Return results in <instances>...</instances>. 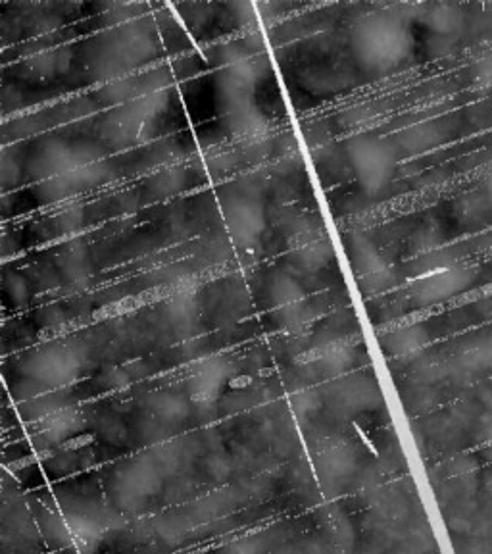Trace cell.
<instances>
[{
    "label": "cell",
    "instance_id": "13",
    "mask_svg": "<svg viewBox=\"0 0 492 554\" xmlns=\"http://www.w3.org/2000/svg\"><path fill=\"white\" fill-rule=\"evenodd\" d=\"M266 297L273 308H285L302 301V289L295 279L285 274H275L266 285Z\"/></svg>",
    "mask_w": 492,
    "mask_h": 554
},
{
    "label": "cell",
    "instance_id": "21",
    "mask_svg": "<svg viewBox=\"0 0 492 554\" xmlns=\"http://www.w3.org/2000/svg\"><path fill=\"white\" fill-rule=\"evenodd\" d=\"M477 437H479V443L483 445V449L487 451L489 456H492V414L491 412H485L481 418H479V424H477Z\"/></svg>",
    "mask_w": 492,
    "mask_h": 554
},
{
    "label": "cell",
    "instance_id": "24",
    "mask_svg": "<svg viewBox=\"0 0 492 554\" xmlns=\"http://www.w3.org/2000/svg\"><path fill=\"white\" fill-rule=\"evenodd\" d=\"M479 399H481V403L485 404L487 412H491L492 414V389H483V391H479Z\"/></svg>",
    "mask_w": 492,
    "mask_h": 554
},
{
    "label": "cell",
    "instance_id": "20",
    "mask_svg": "<svg viewBox=\"0 0 492 554\" xmlns=\"http://www.w3.org/2000/svg\"><path fill=\"white\" fill-rule=\"evenodd\" d=\"M471 79L477 87H491L492 85V52L477 58L471 66Z\"/></svg>",
    "mask_w": 492,
    "mask_h": 554
},
{
    "label": "cell",
    "instance_id": "5",
    "mask_svg": "<svg viewBox=\"0 0 492 554\" xmlns=\"http://www.w3.org/2000/svg\"><path fill=\"white\" fill-rule=\"evenodd\" d=\"M229 362L225 358H206L189 379L191 397L197 403H212L218 399L223 383L229 378Z\"/></svg>",
    "mask_w": 492,
    "mask_h": 554
},
{
    "label": "cell",
    "instance_id": "19",
    "mask_svg": "<svg viewBox=\"0 0 492 554\" xmlns=\"http://www.w3.org/2000/svg\"><path fill=\"white\" fill-rule=\"evenodd\" d=\"M81 222H83V210L77 208V206H70L64 212H60L50 222V226L56 233H72L77 227L81 226Z\"/></svg>",
    "mask_w": 492,
    "mask_h": 554
},
{
    "label": "cell",
    "instance_id": "14",
    "mask_svg": "<svg viewBox=\"0 0 492 554\" xmlns=\"http://www.w3.org/2000/svg\"><path fill=\"white\" fill-rule=\"evenodd\" d=\"M60 274L70 281H85L89 276V264H87V251L83 245H70L68 249L60 252L58 258Z\"/></svg>",
    "mask_w": 492,
    "mask_h": 554
},
{
    "label": "cell",
    "instance_id": "1",
    "mask_svg": "<svg viewBox=\"0 0 492 554\" xmlns=\"http://www.w3.org/2000/svg\"><path fill=\"white\" fill-rule=\"evenodd\" d=\"M354 47L369 70L387 72L412 52V35L398 16H373L354 31Z\"/></svg>",
    "mask_w": 492,
    "mask_h": 554
},
{
    "label": "cell",
    "instance_id": "16",
    "mask_svg": "<svg viewBox=\"0 0 492 554\" xmlns=\"http://www.w3.org/2000/svg\"><path fill=\"white\" fill-rule=\"evenodd\" d=\"M148 406L164 420H181L187 414V403L175 393H156L148 399Z\"/></svg>",
    "mask_w": 492,
    "mask_h": 554
},
{
    "label": "cell",
    "instance_id": "8",
    "mask_svg": "<svg viewBox=\"0 0 492 554\" xmlns=\"http://www.w3.org/2000/svg\"><path fill=\"white\" fill-rule=\"evenodd\" d=\"M346 252L352 262V268L360 274V277L375 276L389 270L381 254L366 235H360V233L350 235V239L346 241Z\"/></svg>",
    "mask_w": 492,
    "mask_h": 554
},
{
    "label": "cell",
    "instance_id": "4",
    "mask_svg": "<svg viewBox=\"0 0 492 554\" xmlns=\"http://www.w3.org/2000/svg\"><path fill=\"white\" fill-rule=\"evenodd\" d=\"M477 272L466 266L441 268L419 277L412 285V299L418 306H435L462 295L475 283Z\"/></svg>",
    "mask_w": 492,
    "mask_h": 554
},
{
    "label": "cell",
    "instance_id": "10",
    "mask_svg": "<svg viewBox=\"0 0 492 554\" xmlns=\"http://www.w3.org/2000/svg\"><path fill=\"white\" fill-rule=\"evenodd\" d=\"M427 329L419 324H410V326H402V328L389 331L383 339L381 345L387 353L393 356H414L418 354L425 345H427Z\"/></svg>",
    "mask_w": 492,
    "mask_h": 554
},
{
    "label": "cell",
    "instance_id": "11",
    "mask_svg": "<svg viewBox=\"0 0 492 554\" xmlns=\"http://www.w3.org/2000/svg\"><path fill=\"white\" fill-rule=\"evenodd\" d=\"M452 208L458 224L464 227H481L489 222L492 214L491 202L483 189L460 195Z\"/></svg>",
    "mask_w": 492,
    "mask_h": 554
},
{
    "label": "cell",
    "instance_id": "2",
    "mask_svg": "<svg viewBox=\"0 0 492 554\" xmlns=\"http://www.w3.org/2000/svg\"><path fill=\"white\" fill-rule=\"evenodd\" d=\"M346 154L360 185L369 195L383 191L391 183L398 162L393 143L375 135H358L346 143Z\"/></svg>",
    "mask_w": 492,
    "mask_h": 554
},
{
    "label": "cell",
    "instance_id": "15",
    "mask_svg": "<svg viewBox=\"0 0 492 554\" xmlns=\"http://www.w3.org/2000/svg\"><path fill=\"white\" fill-rule=\"evenodd\" d=\"M266 126V120L264 116L256 110V108H241V110H235L229 114V118L225 120V127L233 133V135H254L258 131H262Z\"/></svg>",
    "mask_w": 492,
    "mask_h": 554
},
{
    "label": "cell",
    "instance_id": "7",
    "mask_svg": "<svg viewBox=\"0 0 492 554\" xmlns=\"http://www.w3.org/2000/svg\"><path fill=\"white\" fill-rule=\"evenodd\" d=\"M443 137V126L439 122H419L398 131L394 147L406 154H421L435 149Z\"/></svg>",
    "mask_w": 492,
    "mask_h": 554
},
{
    "label": "cell",
    "instance_id": "12",
    "mask_svg": "<svg viewBox=\"0 0 492 554\" xmlns=\"http://www.w3.org/2000/svg\"><path fill=\"white\" fill-rule=\"evenodd\" d=\"M162 314L175 331H183L193 324V320L197 316V301L193 295H187V293L173 295L172 299L164 306Z\"/></svg>",
    "mask_w": 492,
    "mask_h": 554
},
{
    "label": "cell",
    "instance_id": "6",
    "mask_svg": "<svg viewBox=\"0 0 492 554\" xmlns=\"http://www.w3.org/2000/svg\"><path fill=\"white\" fill-rule=\"evenodd\" d=\"M27 374L41 381H64L75 370V358L64 347H50L27 362Z\"/></svg>",
    "mask_w": 492,
    "mask_h": 554
},
{
    "label": "cell",
    "instance_id": "25",
    "mask_svg": "<svg viewBox=\"0 0 492 554\" xmlns=\"http://www.w3.org/2000/svg\"><path fill=\"white\" fill-rule=\"evenodd\" d=\"M483 191H485V195H487V199H489L492 206V170L489 172L487 179H485V187H483Z\"/></svg>",
    "mask_w": 492,
    "mask_h": 554
},
{
    "label": "cell",
    "instance_id": "22",
    "mask_svg": "<svg viewBox=\"0 0 492 554\" xmlns=\"http://www.w3.org/2000/svg\"><path fill=\"white\" fill-rule=\"evenodd\" d=\"M456 49V37H441V35H433L429 39V51L433 52V56H444L448 52Z\"/></svg>",
    "mask_w": 492,
    "mask_h": 554
},
{
    "label": "cell",
    "instance_id": "3",
    "mask_svg": "<svg viewBox=\"0 0 492 554\" xmlns=\"http://www.w3.org/2000/svg\"><path fill=\"white\" fill-rule=\"evenodd\" d=\"M223 210L233 243L243 249H254L264 233V208L258 199V189L254 185L246 189L239 185L223 201Z\"/></svg>",
    "mask_w": 492,
    "mask_h": 554
},
{
    "label": "cell",
    "instance_id": "23",
    "mask_svg": "<svg viewBox=\"0 0 492 554\" xmlns=\"http://www.w3.org/2000/svg\"><path fill=\"white\" fill-rule=\"evenodd\" d=\"M471 122H475V126H489L492 122V106L491 104H477L471 110Z\"/></svg>",
    "mask_w": 492,
    "mask_h": 554
},
{
    "label": "cell",
    "instance_id": "18",
    "mask_svg": "<svg viewBox=\"0 0 492 554\" xmlns=\"http://www.w3.org/2000/svg\"><path fill=\"white\" fill-rule=\"evenodd\" d=\"M4 299L14 306H24L29 301V283L18 274L4 277Z\"/></svg>",
    "mask_w": 492,
    "mask_h": 554
},
{
    "label": "cell",
    "instance_id": "17",
    "mask_svg": "<svg viewBox=\"0 0 492 554\" xmlns=\"http://www.w3.org/2000/svg\"><path fill=\"white\" fill-rule=\"evenodd\" d=\"M185 176L181 170H164L150 181V191L158 197H168L183 187Z\"/></svg>",
    "mask_w": 492,
    "mask_h": 554
},
{
    "label": "cell",
    "instance_id": "9",
    "mask_svg": "<svg viewBox=\"0 0 492 554\" xmlns=\"http://www.w3.org/2000/svg\"><path fill=\"white\" fill-rule=\"evenodd\" d=\"M423 20L433 35L456 37L466 24V14L458 4H431L423 6Z\"/></svg>",
    "mask_w": 492,
    "mask_h": 554
}]
</instances>
